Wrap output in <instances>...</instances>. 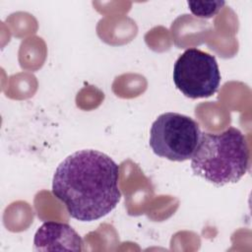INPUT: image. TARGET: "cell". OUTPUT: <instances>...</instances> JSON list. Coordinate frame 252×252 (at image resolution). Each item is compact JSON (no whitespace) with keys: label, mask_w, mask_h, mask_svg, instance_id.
<instances>
[{"label":"cell","mask_w":252,"mask_h":252,"mask_svg":"<svg viewBox=\"0 0 252 252\" xmlns=\"http://www.w3.org/2000/svg\"><path fill=\"white\" fill-rule=\"evenodd\" d=\"M119 170V165L101 152H75L57 166L52 193L73 219L81 221L98 220L120 201Z\"/></svg>","instance_id":"6da1fadb"},{"label":"cell","mask_w":252,"mask_h":252,"mask_svg":"<svg viewBox=\"0 0 252 252\" xmlns=\"http://www.w3.org/2000/svg\"><path fill=\"white\" fill-rule=\"evenodd\" d=\"M248 167L249 149L239 129L229 127L219 134L201 133L191 158V168L195 175L222 186L239 181Z\"/></svg>","instance_id":"7a4b0ae2"},{"label":"cell","mask_w":252,"mask_h":252,"mask_svg":"<svg viewBox=\"0 0 252 252\" xmlns=\"http://www.w3.org/2000/svg\"><path fill=\"white\" fill-rule=\"evenodd\" d=\"M33 250L82 251L83 240L69 224L46 221L35 232Z\"/></svg>","instance_id":"5b68a950"},{"label":"cell","mask_w":252,"mask_h":252,"mask_svg":"<svg viewBox=\"0 0 252 252\" xmlns=\"http://www.w3.org/2000/svg\"><path fill=\"white\" fill-rule=\"evenodd\" d=\"M172 77L175 87L190 98L213 95L220 83L215 56L198 48H188L178 57Z\"/></svg>","instance_id":"277c9868"},{"label":"cell","mask_w":252,"mask_h":252,"mask_svg":"<svg viewBox=\"0 0 252 252\" xmlns=\"http://www.w3.org/2000/svg\"><path fill=\"white\" fill-rule=\"evenodd\" d=\"M188 7L193 15L199 18H212L224 6V1H188Z\"/></svg>","instance_id":"8992f818"},{"label":"cell","mask_w":252,"mask_h":252,"mask_svg":"<svg viewBox=\"0 0 252 252\" xmlns=\"http://www.w3.org/2000/svg\"><path fill=\"white\" fill-rule=\"evenodd\" d=\"M200 137L199 124L191 117L165 112L152 124L149 144L157 156L172 161H184L192 158Z\"/></svg>","instance_id":"3957f363"}]
</instances>
